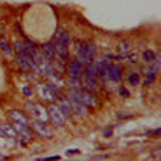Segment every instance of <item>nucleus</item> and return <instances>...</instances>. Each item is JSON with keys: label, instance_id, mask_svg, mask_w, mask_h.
<instances>
[{"label": "nucleus", "instance_id": "13", "mask_svg": "<svg viewBox=\"0 0 161 161\" xmlns=\"http://www.w3.org/2000/svg\"><path fill=\"white\" fill-rule=\"evenodd\" d=\"M42 53L47 56V58H53V56H55V53H56V50H55V47H53L52 44H47V45H44V50H42Z\"/></svg>", "mask_w": 161, "mask_h": 161}, {"label": "nucleus", "instance_id": "18", "mask_svg": "<svg viewBox=\"0 0 161 161\" xmlns=\"http://www.w3.org/2000/svg\"><path fill=\"white\" fill-rule=\"evenodd\" d=\"M73 111H76L78 115H86V105H82V103H73Z\"/></svg>", "mask_w": 161, "mask_h": 161}, {"label": "nucleus", "instance_id": "9", "mask_svg": "<svg viewBox=\"0 0 161 161\" xmlns=\"http://www.w3.org/2000/svg\"><path fill=\"white\" fill-rule=\"evenodd\" d=\"M79 93H81V103H82V105H86V107H95L97 105L95 98H93L90 93L82 92V90H79Z\"/></svg>", "mask_w": 161, "mask_h": 161}, {"label": "nucleus", "instance_id": "16", "mask_svg": "<svg viewBox=\"0 0 161 161\" xmlns=\"http://www.w3.org/2000/svg\"><path fill=\"white\" fill-rule=\"evenodd\" d=\"M0 130H2L3 134H7L8 137H15V135H16V130H15V127L5 126V124H2V126H0Z\"/></svg>", "mask_w": 161, "mask_h": 161}, {"label": "nucleus", "instance_id": "22", "mask_svg": "<svg viewBox=\"0 0 161 161\" xmlns=\"http://www.w3.org/2000/svg\"><path fill=\"white\" fill-rule=\"evenodd\" d=\"M23 92H24V95H31V89H29V87H24Z\"/></svg>", "mask_w": 161, "mask_h": 161}, {"label": "nucleus", "instance_id": "3", "mask_svg": "<svg viewBox=\"0 0 161 161\" xmlns=\"http://www.w3.org/2000/svg\"><path fill=\"white\" fill-rule=\"evenodd\" d=\"M16 63H18V66L20 68H23V69H37V64H36V61H34V58L32 56H29V55H20L16 58Z\"/></svg>", "mask_w": 161, "mask_h": 161}, {"label": "nucleus", "instance_id": "21", "mask_svg": "<svg viewBox=\"0 0 161 161\" xmlns=\"http://www.w3.org/2000/svg\"><path fill=\"white\" fill-rule=\"evenodd\" d=\"M129 82L132 84V86H134V84H139V76L137 74H132L130 78H129Z\"/></svg>", "mask_w": 161, "mask_h": 161}, {"label": "nucleus", "instance_id": "4", "mask_svg": "<svg viewBox=\"0 0 161 161\" xmlns=\"http://www.w3.org/2000/svg\"><path fill=\"white\" fill-rule=\"evenodd\" d=\"M27 108H29V110L34 113L36 119L44 121V122L49 119V111H47L45 108H42V107H39V105H32V103H29V105H27Z\"/></svg>", "mask_w": 161, "mask_h": 161}, {"label": "nucleus", "instance_id": "17", "mask_svg": "<svg viewBox=\"0 0 161 161\" xmlns=\"http://www.w3.org/2000/svg\"><path fill=\"white\" fill-rule=\"evenodd\" d=\"M40 93H42V95H44L45 98H49L50 102H53V100H55V95L52 93V90H50L49 87H44V86H42V87H40Z\"/></svg>", "mask_w": 161, "mask_h": 161}, {"label": "nucleus", "instance_id": "14", "mask_svg": "<svg viewBox=\"0 0 161 161\" xmlns=\"http://www.w3.org/2000/svg\"><path fill=\"white\" fill-rule=\"evenodd\" d=\"M10 116H12L16 122H20V124H27V119L21 115V113H18V111H12V113H10Z\"/></svg>", "mask_w": 161, "mask_h": 161}, {"label": "nucleus", "instance_id": "15", "mask_svg": "<svg viewBox=\"0 0 161 161\" xmlns=\"http://www.w3.org/2000/svg\"><path fill=\"white\" fill-rule=\"evenodd\" d=\"M69 86H71L74 90H81V89H82L81 78H71V76H69Z\"/></svg>", "mask_w": 161, "mask_h": 161}, {"label": "nucleus", "instance_id": "12", "mask_svg": "<svg viewBox=\"0 0 161 161\" xmlns=\"http://www.w3.org/2000/svg\"><path fill=\"white\" fill-rule=\"evenodd\" d=\"M58 108L61 110V113H63L64 116H68V115H71V113H73V105H71V102H68V100L60 102Z\"/></svg>", "mask_w": 161, "mask_h": 161}, {"label": "nucleus", "instance_id": "1", "mask_svg": "<svg viewBox=\"0 0 161 161\" xmlns=\"http://www.w3.org/2000/svg\"><path fill=\"white\" fill-rule=\"evenodd\" d=\"M69 42H71V37L69 34L66 32L64 29L58 31V36H56L55 39V50L58 52L63 58H68V47H69Z\"/></svg>", "mask_w": 161, "mask_h": 161}, {"label": "nucleus", "instance_id": "6", "mask_svg": "<svg viewBox=\"0 0 161 161\" xmlns=\"http://www.w3.org/2000/svg\"><path fill=\"white\" fill-rule=\"evenodd\" d=\"M32 126H34V129L39 132L40 135H44V137H52V130L45 126V122L44 121H39V119H36L34 122H32Z\"/></svg>", "mask_w": 161, "mask_h": 161}, {"label": "nucleus", "instance_id": "8", "mask_svg": "<svg viewBox=\"0 0 161 161\" xmlns=\"http://www.w3.org/2000/svg\"><path fill=\"white\" fill-rule=\"evenodd\" d=\"M50 111H52V118H53V121L56 122V124H58V126L64 124L66 118H64V115L61 113V110H60L58 107H52V108H50Z\"/></svg>", "mask_w": 161, "mask_h": 161}, {"label": "nucleus", "instance_id": "20", "mask_svg": "<svg viewBox=\"0 0 161 161\" xmlns=\"http://www.w3.org/2000/svg\"><path fill=\"white\" fill-rule=\"evenodd\" d=\"M153 58H155V53H153V52H150V50L144 52V60H145V61H148V63H150Z\"/></svg>", "mask_w": 161, "mask_h": 161}, {"label": "nucleus", "instance_id": "5", "mask_svg": "<svg viewBox=\"0 0 161 161\" xmlns=\"http://www.w3.org/2000/svg\"><path fill=\"white\" fill-rule=\"evenodd\" d=\"M68 73L71 78H82V64L79 61H69Z\"/></svg>", "mask_w": 161, "mask_h": 161}, {"label": "nucleus", "instance_id": "7", "mask_svg": "<svg viewBox=\"0 0 161 161\" xmlns=\"http://www.w3.org/2000/svg\"><path fill=\"white\" fill-rule=\"evenodd\" d=\"M107 76L110 78V81H115V82H118L119 81V78H121V68L118 64H110V68H108V73H107Z\"/></svg>", "mask_w": 161, "mask_h": 161}, {"label": "nucleus", "instance_id": "10", "mask_svg": "<svg viewBox=\"0 0 161 161\" xmlns=\"http://www.w3.org/2000/svg\"><path fill=\"white\" fill-rule=\"evenodd\" d=\"M95 68H97V74H100V76H107L108 68H110V61H107V60H100V61H97Z\"/></svg>", "mask_w": 161, "mask_h": 161}, {"label": "nucleus", "instance_id": "2", "mask_svg": "<svg viewBox=\"0 0 161 161\" xmlns=\"http://www.w3.org/2000/svg\"><path fill=\"white\" fill-rule=\"evenodd\" d=\"M92 60H93V55L89 52V49H87V45H79L78 47V61L81 63V64H92Z\"/></svg>", "mask_w": 161, "mask_h": 161}, {"label": "nucleus", "instance_id": "11", "mask_svg": "<svg viewBox=\"0 0 161 161\" xmlns=\"http://www.w3.org/2000/svg\"><path fill=\"white\" fill-rule=\"evenodd\" d=\"M13 127H15V130H16V134L23 135L24 139H31V132L27 130V126H26V124H20V122H16Z\"/></svg>", "mask_w": 161, "mask_h": 161}, {"label": "nucleus", "instance_id": "19", "mask_svg": "<svg viewBox=\"0 0 161 161\" xmlns=\"http://www.w3.org/2000/svg\"><path fill=\"white\" fill-rule=\"evenodd\" d=\"M0 47H2V50L8 55V56H10L13 52H12V47H10V44H8L5 39H0Z\"/></svg>", "mask_w": 161, "mask_h": 161}]
</instances>
